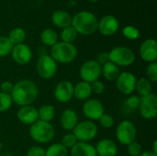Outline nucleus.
Returning a JSON list of instances; mask_svg holds the SVG:
<instances>
[{
  "label": "nucleus",
  "instance_id": "f257e3e1",
  "mask_svg": "<svg viewBox=\"0 0 157 156\" xmlns=\"http://www.w3.org/2000/svg\"><path fill=\"white\" fill-rule=\"evenodd\" d=\"M10 96L12 101L17 106H29L36 101L39 96V88L33 81L23 79L14 85Z\"/></svg>",
  "mask_w": 157,
  "mask_h": 156
},
{
  "label": "nucleus",
  "instance_id": "f03ea898",
  "mask_svg": "<svg viewBox=\"0 0 157 156\" xmlns=\"http://www.w3.org/2000/svg\"><path fill=\"white\" fill-rule=\"evenodd\" d=\"M71 26L75 29L77 34L88 36L98 30V19L90 11H80L72 17Z\"/></svg>",
  "mask_w": 157,
  "mask_h": 156
},
{
  "label": "nucleus",
  "instance_id": "7ed1b4c3",
  "mask_svg": "<svg viewBox=\"0 0 157 156\" xmlns=\"http://www.w3.org/2000/svg\"><path fill=\"white\" fill-rule=\"evenodd\" d=\"M56 63H72L77 56V49L73 43L57 42L51 49L50 55Z\"/></svg>",
  "mask_w": 157,
  "mask_h": 156
},
{
  "label": "nucleus",
  "instance_id": "20e7f679",
  "mask_svg": "<svg viewBox=\"0 0 157 156\" xmlns=\"http://www.w3.org/2000/svg\"><path fill=\"white\" fill-rule=\"evenodd\" d=\"M55 131L53 126L50 122H45L38 120L30 125L29 135L38 143H50L54 137Z\"/></svg>",
  "mask_w": 157,
  "mask_h": 156
},
{
  "label": "nucleus",
  "instance_id": "39448f33",
  "mask_svg": "<svg viewBox=\"0 0 157 156\" xmlns=\"http://www.w3.org/2000/svg\"><path fill=\"white\" fill-rule=\"evenodd\" d=\"M109 62L117 66L127 67L135 62V53L133 51L125 46H118L109 52Z\"/></svg>",
  "mask_w": 157,
  "mask_h": 156
},
{
  "label": "nucleus",
  "instance_id": "423d86ee",
  "mask_svg": "<svg viewBox=\"0 0 157 156\" xmlns=\"http://www.w3.org/2000/svg\"><path fill=\"white\" fill-rule=\"evenodd\" d=\"M116 138L122 145H128L136 141L137 129L131 120H123L116 129Z\"/></svg>",
  "mask_w": 157,
  "mask_h": 156
},
{
  "label": "nucleus",
  "instance_id": "0eeeda50",
  "mask_svg": "<svg viewBox=\"0 0 157 156\" xmlns=\"http://www.w3.org/2000/svg\"><path fill=\"white\" fill-rule=\"evenodd\" d=\"M73 133L78 142L88 143L96 138L98 133V127L91 120H84L77 123V125L73 130Z\"/></svg>",
  "mask_w": 157,
  "mask_h": 156
},
{
  "label": "nucleus",
  "instance_id": "6e6552de",
  "mask_svg": "<svg viewBox=\"0 0 157 156\" xmlns=\"http://www.w3.org/2000/svg\"><path fill=\"white\" fill-rule=\"evenodd\" d=\"M37 73L42 79H51L57 73V63L47 54L39 57L36 63Z\"/></svg>",
  "mask_w": 157,
  "mask_h": 156
},
{
  "label": "nucleus",
  "instance_id": "1a4fd4ad",
  "mask_svg": "<svg viewBox=\"0 0 157 156\" xmlns=\"http://www.w3.org/2000/svg\"><path fill=\"white\" fill-rule=\"evenodd\" d=\"M139 112L145 120H153L157 115V97L155 94H149L140 97Z\"/></svg>",
  "mask_w": 157,
  "mask_h": 156
},
{
  "label": "nucleus",
  "instance_id": "9d476101",
  "mask_svg": "<svg viewBox=\"0 0 157 156\" xmlns=\"http://www.w3.org/2000/svg\"><path fill=\"white\" fill-rule=\"evenodd\" d=\"M79 74L82 81L91 84L101 76V65L96 60H88L82 64Z\"/></svg>",
  "mask_w": 157,
  "mask_h": 156
},
{
  "label": "nucleus",
  "instance_id": "9b49d317",
  "mask_svg": "<svg viewBox=\"0 0 157 156\" xmlns=\"http://www.w3.org/2000/svg\"><path fill=\"white\" fill-rule=\"evenodd\" d=\"M137 79L131 72H122L116 80L117 89L123 95L129 96L135 91Z\"/></svg>",
  "mask_w": 157,
  "mask_h": 156
},
{
  "label": "nucleus",
  "instance_id": "f8f14e48",
  "mask_svg": "<svg viewBox=\"0 0 157 156\" xmlns=\"http://www.w3.org/2000/svg\"><path fill=\"white\" fill-rule=\"evenodd\" d=\"M103 104L95 98H91L86 101L83 106V113L88 119V120H98L99 118L105 113Z\"/></svg>",
  "mask_w": 157,
  "mask_h": 156
},
{
  "label": "nucleus",
  "instance_id": "ddd939ff",
  "mask_svg": "<svg viewBox=\"0 0 157 156\" xmlns=\"http://www.w3.org/2000/svg\"><path fill=\"white\" fill-rule=\"evenodd\" d=\"M120 28V22L118 18L112 15H106L102 17L98 21V29L99 32L107 37L114 35Z\"/></svg>",
  "mask_w": 157,
  "mask_h": 156
},
{
  "label": "nucleus",
  "instance_id": "4468645a",
  "mask_svg": "<svg viewBox=\"0 0 157 156\" xmlns=\"http://www.w3.org/2000/svg\"><path fill=\"white\" fill-rule=\"evenodd\" d=\"M11 55L14 62L20 65H25L29 63L32 59L31 49L25 43L14 45L11 51Z\"/></svg>",
  "mask_w": 157,
  "mask_h": 156
},
{
  "label": "nucleus",
  "instance_id": "2eb2a0df",
  "mask_svg": "<svg viewBox=\"0 0 157 156\" xmlns=\"http://www.w3.org/2000/svg\"><path fill=\"white\" fill-rule=\"evenodd\" d=\"M74 97V85L72 82L64 80L60 82L54 89V97L61 103L70 101Z\"/></svg>",
  "mask_w": 157,
  "mask_h": 156
},
{
  "label": "nucleus",
  "instance_id": "dca6fc26",
  "mask_svg": "<svg viewBox=\"0 0 157 156\" xmlns=\"http://www.w3.org/2000/svg\"><path fill=\"white\" fill-rule=\"evenodd\" d=\"M140 56L146 63H154L157 59V43L154 39L145 40L140 46Z\"/></svg>",
  "mask_w": 157,
  "mask_h": 156
},
{
  "label": "nucleus",
  "instance_id": "f3484780",
  "mask_svg": "<svg viewBox=\"0 0 157 156\" xmlns=\"http://www.w3.org/2000/svg\"><path fill=\"white\" fill-rule=\"evenodd\" d=\"M17 117L20 122L26 125H31L39 120L38 109L31 105L20 107L17 113Z\"/></svg>",
  "mask_w": 157,
  "mask_h": 156
},
{
  "label": "nucleus",
  "instance_id": "a211bd4d",
  "mask_svg": "<svg viewBox=\"0 0 157 156\" xmlns=\"http://www.w3.org/2000/svg\"><path fill=\"white\" fill-rule=\"evenodd\" d=\"M95 148L98 156H116L118 154L117 144L110 139L99 141Z\"/></svg>",
  "mask_w": 157,
  "mask_h": 156
},
{
  "label": "nucleus",
  "instance_id": "6ab92c4d",
  "mask_svg": "<svg viewBox=\"0 0 157 156\" xmlns=\"http://www.w3.org/2000/svg\"><path fill=\"white\" fill-rule=\"evenodd\" d=\"M51 19H52V24L55 27H57L59 29H62L66 28V27L71 26V23H72L71 15L67 11L62 10V9L54 11L52 14Z\"/></svg>",
  "mask_w": 157,
  "mask_h": 156
},
{
  "label": "nucleus",
  "instance_id": "aec40b11",
  "mask_svg": "<svg viewBox=\"0 0 157 156\" xmlns=\"http://www.w3.org/2000/svg\"><path fill=\"white\" fill-rule=\"evenodd\" d=\"M71 156H98L96 148L89 143L77 142L71 148Z\"/></svg>",
  "mask_w": 157,
  "mask_h": 156
},
{
  "label": "nucleus",
  "instance_id": "412c9836",
  "mask_svg": "<svg viewBox=\"0 0 157 156\" xmlns=\"http://www.w3.org/2000/svg\"><path fill=\"white\" fill-rule=\"evenodd\" d=\"M78 123V116L74 109H65L61 116V125L65 131H73Z\"/></svg>",
  "mask_w": 157,
  "mask_h": 156
},
{
  "label": "nucleus",
  "instance_id": "4be33fe9",
  "mask_svg": "<svg viewBox=\"0 0 157 156\" xmlns=\"http://www.w3.org/2000/svg\"><path fill=\"white\" fill-rule=\"evenodd\" d=\"M91 94V86L87 82L80 81L74 86V97L78 100H86L90 97Z\"/></svg>",
  "mask_w": 157,
  "mask_h": 156
},
{
  "label": "nucleus",
  "instance_id": "5701e85b",
  "mask_svg": "<svg viewBox=\"0 0 157 156\" xmlns=\"http://www.w3.org/2000/svg\"><path fill=\"white\" fill-rule=\"evenodd\" d=\"M120 74H121L120 67L111 62H109L101 66V74H103L104 78L109 82L116 81Z\"/></svg>",
  "mask_w": 157,
  "mask_h": 156
},
{
  "label": "nucleus",
  "instance_id": "b1692460",
  "mask_svg": "<svg viewBox=\"0 0 157 156\" xmlns=\"http://www.w3.org/2000/svg\"><path fill=\"white\" fill-rule=\"evenodd\" d=\"M26 36L27 34L23 28L16 27L9 31L7 38L13 45H17V44L24 43L26 40Z\"/></svg>",
  "mask_w": 157,
  "mask_h": 156
},
{
  "label": "nucleus",
  "instance_id": "393cba45",
  "mask_svg": "<svg viewBox=\"0 0 157 156\" xmlns=\"http://www.w3.org/2000/svg\"><path fill=\"white\" fill-rule=\"evenodd\" d=\"M40 40L44 45L52 47L58 42V35L56 31L51 28L43 29L40 33Z\"/></svg>",
  "mask_w": 157,
  "mask_h": 156
},
{
  "label": "nucleus",
  "instance_id": "a878e982",
  "mask_svg": "<svg viewBox=\"0 0 157 156\" xmlns=\"http://www.w3.org/2000/svg\"><path fill=\"white\" fill-rule=\"evenodd\" d=\"M38 114H39V120L41 121L45 122H51L55 114V109L54 107L49 104L42 105L39 109H38Z\"/></svg>",
  "mask_w": 157,
  "mask_h": 156
},
{
  "label": "nucleus",
  "instance_id": "bb28decb",
  "mask_svg": "<svg viewBox=\"0 0 157 156\" xmlns=\"http://www.w3.org/2000/svg\"><path fill=\"white\" fill-rule=\"evenodd\" d=\"M152 83L147 78H140L136 82L135 90H137L140 97H144L152 93Z\"/></svg>",
  "mask_w": 157,
  "mask_h": 156
},
{
  "label": "nucleus",
  "instance_id": "cd10ccee",
  "mask_svg": "<svg viewBox=\"0 0 157 156\" xmlns=\"http://www.w3.org/2000/svg\"><path fill=\"white\" fill-rule=\"evenodd\" d=\"M68 149L62 143H53L45 150V156H67Z\"/></svg>",
  "mask_w": 157,
  "mask_h": 156
},
{
  "label": "nucleus",
  "instance_id": "c85d7f7f",
  "mask_svg": "<svg viewBox=\"0 0 157 156\" xmlns=\"http://www.w3.org/2000/svg\"><path fill=\"white\" fill-rule=\"evenodd\" d=\"M77 35L78 34L75 31V29L72 26H69L62 29L61 40L63 42H65V43H73L76 40Z\"/></svg>",
  "mask_w": 157,
  "mask_h": 156
},
{
  "label": "nucleus",
  "instance_id": "c756f323",
  "mask_svg": "<svg viewBox=\"0 0 157 156\" xmlns=\"http://www.w3.org/2000/svg\"><path fill=\"white\" fill-rule=\"evenodd\" d=\"M13 44L10 42L7 37L0 36V57H6L9 55L13 49Z\"/></svg>",
  "mask_w": 157,
  "mask_h": 156
},
{
  "label": "nucleus",
  "instance_id": "7c9ffc66",
  "mask_svg": "<svg viewBox=\"0 0 157 156\" xmlns=\"http://www.w3.org/2000/svg\"><path fill=\"white\" fill-rule=\"evenodd\" d=\"M122 35L128 40H134L140 37V30L134 26L128 25L122 29Z\"/></svg>",
  "mask_w": 157,
  "mask_h": 156
},
{
  "label": "nucleus",
  "instance_id": "2f4dec72",
  "mask_svg": "<svg viewBox=\"0 0 157 156\" xmlns=\"http://www.w3.org/2000/svg\"><path fill=\"white\" fill-rule=\"evenodd\" d=\"M12 97L9 94L0 92V112L8 110L12 106Z\"/></svg>",
  "mask_w": 157,
  "mask_h": 156
},
{
  "label": "nucleus",
  "instance_id": "473e14b6",
  "mask_svg": "<svg viewBox=\"0 0 157 156\" xmlns=\"http://www.w3.org/2000/svg\"><path fill=\"white\" fill-rule=\"evenodd\" d=\"M146 76L147 79L152 83L157 81V63L156 62L150 63L146 68Z\"/></svg>",
  "mask_w": 157,
  "mask_h": 156
},
{
  "label": "nucleus",
  "instance_id": "72a5a7b5",
  "mask_svg": "<svg viewBox=\"0 0 157 156\" xmlns=\"http://www.w3.org/2000/svg\"><path fill=\"white\" fill-rule=\"evenodd\" d=\"M77 139L75 138V136L74 135L73 132H69V133H66L63 137V140H62V144L65 147V148H72L76 143H77Z\"/></svg>",
  "mask_w": 157,
  "mask_h": 156
},
{
  "label": "nucleus",
  "instance_id": "f704fd0d",
  "mask_svg": "<svg viewBox=\"0 0 157 156\" xmlns=\"http://www.w3.org/2000/svg\"><path fill=\"white\" fill-rule=\"evenodd\" d=\"M99 121V124L101 127L105 128V129H110L112 128L113 124H114V120H113V117L109 114H107V113H104L98 120Z\"/></svg>",
  "mask_w": 157,
  "mask_h": 156
},
{
  "label": "nucleus",
  "instance_id": "c9c22d12",
  "mask_svg": "<svg viewBox=\"0 0 157 156\" xmlns=\"http://www.w3.org/2000/svg\"><path fill=\"white\" fill-rule=\"evenodd\" d=\"M127 146H128V148H127L128 153L131 156H139L143 153L142 145L139 143H137L136 141L130 143V144H128Z\"/></svg>",
  "mask_w": 157,
  "mask_h": 156
},
{
  "label": "nucleus",
  "instance_id": "e433bc0d",
  "mask_svg": "<svg viewBox=\"0 0 157 156\" xmlns=\"http://www.w3.org/2000/svg\"><path fill=\"white\" fill-rule=\"evenodd\" d=\"M125 104L130 109L132 110L136 109L139 108V105H140V97L138 96H131L126 99Z\"/></svg>",
  "mask_w": 157,
  "mask_h": 156
},
{
  "label": "nucleus",
  "instance_id": "4c0bfd02",
  "mask_svg": "<svg viewBox=\"0 0 157 156\" xmlns=\"http://www.w3.org/2000/svg\"><path fill=\"white\" fill-rule=\"evenodd\" d=\"M90 86H91L92 92H94L97 95H100L105 91V85L103 84V82H101L99 80H97V81L91 83Z\"/></svg>",
  "mask_w": 157,
  "mask_h": 156
},
{
  "label": "nucleus",
  "instance_id": "58836bf2",
  "mask_svg": "<svg viewBox=\"0 0 157 156\" xmlns=\"http://www.w3.org/2000/svg\"><path fill=\"white\" fill-rule=\"evenodd\" d=\"M27 156H45V150L40 146H32L28 150Z\"/></svg>",
  "mask_w": 157,
  "mask_h": 156
},
{
  "label": "nucleus",
  "instance_id": "ea45409f",
  "mask_svg": "<svg viewBox=\"0 0 157 156\" xmlns=\"http://www.w3.org/2000/svg\"><path fill=\"white\" fill-rule=\"evenodd\" d=\"M14 85L10 82V81H5L1 84L0 88H1V92L6 93V94H11L12 90H13Z\"/></svg>",
  "mask_w": 157,
  "mask_h": 156
},
{
  "label": "nucleus",
  "instance_id": "a19ab883",
  "mask_svg": "<svg viewBox=\"0 0 157 156\" xmlns=\"http://www.w3.org/2000/svg\"><path fill=\"white\" fill-rule=\"evenodd\" d=\"M101 66L109 62V53L108 52H100L98 54L97 56V60H96Z\"/></svg>",
  "mask_w": 157,
  "mask_h": 156
},
{
  "label": "nucleus",
  "instance_id": "79ce46f5",
  "mask_svg": "<svg viewBox=\"0 0 157 156\" xmlns=\"http://www.w3.org/2000/svg\"><path fill=\"white\" fill-rule=\"evenodd\" d=\"M139 156H157L156 154L153 153L152 151H147V152H144L142 153Z\"/></svg>",
  "mask_w": 157,
  "mask_h": 156
},
{
  "label": "nucleus",
  "instance_id": "37998d69",
  "mask_svg": "<svg viewBox=\"0 0 157 156\" xmlns=\"http://www.w3.org/2000/svg\"><path fill=\"white\" fill-rule=\"evenodd\" d=\"M152 152L157 154V141H155V142H154V145H153V151H152Z\"/></svg>",
  "mask_w": 157,
  "mask_h": 156
},
{
  "label": "nucleus",
  "instance_id": "c03bdc74",
  "mask_svg": "<svg viewBox=\"0 0 157 156\" xmlns=\"http://www.w3.org/2000/svg\"><path fill=\"white\" fill-rule=\"evenodd\" d=\"M89 2H92V3H96V2H98L99 0H88Z\"/></svg>",
  "mask_w": 157,
  "mask_h": 156
},
{
  "label": "nucleus",
  "instance_id": "a18cd8bd",
  "mask_svg": "<svg viewBox=\"0 0 157 156\" xmlns=\"http://www.w3.org/2000/svg\"><path fill=\"white\" fill-rule=\"evenodd\" d=\"M1 148H2V144L0 143V150H1Z\"/></svg>",
  "mask_w": 157,
  "mask_h": 156
}]
</instances>
